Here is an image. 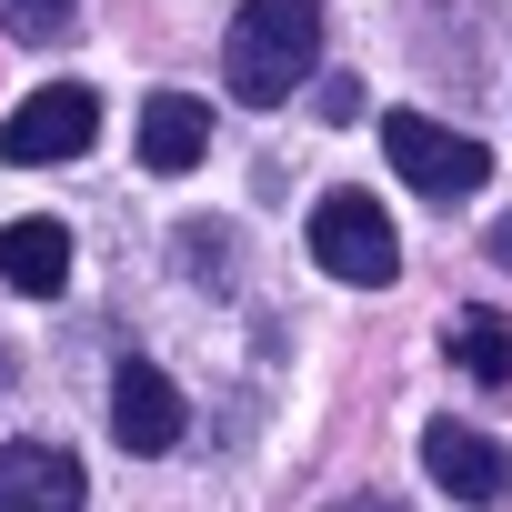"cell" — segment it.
I'll return each mask as SVG.
<instances>
[{
    "instance_id": "obj_3",
    "label": "cell",
    "mask_w": 512,
    "mask_h": 512,
    "mask_svg": "<svg viewBox=\"0 0 512 512\" xmlns=\"http://www.w3.org/2000/svg\"><path fill=\"white\" fill-rule=\"evenodd\" d=\"M312 262L332 282H362V292H382L402 272V241H392V221H382L372 191H322L312 201Z\"/></svg>"
},
{
    "instance_id": "obj_10",
    "label": "cell",
    "mask_w": 512,
    "mask_h": 512,
    "mask_svg": "<svg viewBox=\"0 0 512 512\" xmlns=\"http://www.w3.org/2000/svg\"><path fill=\"white\" fill-rule=\"evenodd\" d=\"M442 352H452L472 382H512V312H452Z\"/></svg>"
},
{
    "instance_id": "obj_9",
    "label": "cell",
    "mask_w": 512,
    "mask_h": 512,
    "mask_svg": "<svg viewBox=\"0 0 512 512\" xmlns=\"http://www.w3.org/2000/svg\"><path fill=\"white\" fill-rule=\"evenodd\" d=\"M91 482H81V462L61 452V442H11L0 452V512H21V502H41V512H61V502H81Z\"/></svg>"
},
{
    "instance_id": "obj_5",
    "label": "cell",
    "mask_w": 512,
    "mask_h": 512,
    "mask_svg": "<svg viewBox=\"0 0 512 512\" xmlns=\"http://www.w3.org/2000/svg\"><path fill=\"white\" fill-rule=\"evenodd\" d=\"M111 432H121V452H141V462L181 452L191 412H181V392H171L161 362H121V372H111Z\"/></svg>"
},
{
    "instance_id": "obj_4",
    "label": "cell",
    "mask_w": 512,
    "mask_h": 512,
    "mask_svg": "<svg viewBox=\"0 0 512 512\" xmlns=\"http://www.w3.org/2000/svg\"><path fill=\"white\" fill-rule=\"evenodd\" d=\"M101 141V101L81 91V81H51V91H31L11 121H0V161H21V171H41V161H81Z\"/></svg>"
},
{
    "instance_id": "obj_11",
    "label": "cell",
    "mask_w": 512,
    "mask_h": 512,
    "mask_svg": "<svg viewBox=\"0 0 512 512\" xmlns=\"http://www.w3.org/2000/svg\"><path fill=\"white\" fill-rule=\"evenodd\" d=\"M71 11H81V0H0V31H11V41H51Z\"/></svg>"
},
{
    "instance_id": "obj_8",
    "label": "cell",
    "mask_w": 512,
    "mask_h": 512,
    "mask_svg": "<svg viewBox=\"0 0 512 512\" xmlns=\"http://www.w3.org/2000/svg\"><path fill=\"white\" fill-rule=\"evenodd\" d=\"M0 282H11V292H31V302H51V292L71 282V231H61L51 211L11 221V231H0Z\"/></svg>"
},
{
    "instance_id": "obj_1",
    "label": "cell",
    "mask_w": 512,
    "mask_h": 512,
    "mask_svg": "<svg viewBox=\"0 0 512 512\" xmlns=\"http://www.w3.org/2000/svg\"><path fill=\"white\" fill-rule=\"evenodd\" d=\"M312 71H322V0H241V21H231V41H221L231 101L272 111V101H292Z\"/></svg>"
},
{
    "instance_id": "obj_6",
    "label": "cell",
    "mask_w": 512,
    "mask_h": 512,
    "mask_svg": "<svg viewBox=\"0 0 512 512\" xmlns=\"http://www.w3.org/2000/svg\"><path fill=\"white\" fill-rule=\"evenodd\" d=\"M422 472H432L452 502H502V492H512V452H502L492 432H472V422H432V432H422Z\"/></svg>"
},
{
    "instance_id": "obj_7",
    "label": "cell",
    "mask_w": 512,
    "mask_h": 512,
    "mask_svg": "<svg viewBox=\"0 0 512 512\" xmlns=\"http://www.w3.org/2000/svg\"><path fill=\"white\" fill-rule=\"evenodd\" d=\"M201 151H211V101L151 91V101H141V161H151L161 181H181V171H201Z\"/></svg>"
},
{
    "instance_id": "obj_2",
    "label": "cell",
    "mask_w": 512,
    "mask_h": 512,
    "mask_svg": "<svg viewBox=\"0 0 512 512\" xmlns=\"http://www.w3.org/2000/svg\"><path fill=\"white\" fill-rule=\"evenodd\" d=\"M382 151H392V171H402L412 191H432V201H462V191L492 181V151H482L472 131L432 121V111H382Z\"/></svg>"
},
{
    "instance_id": "obj_12",
    "label": "cell",
    "mask_w": 512,
    "mask_h": 512,
    "mask_svg": "<svg viewBox=\"0 0 512 512\" xmlns=\"http://www.w3.org/2000/svg\"><path fill=\"white\" fill-rule=\"evenodd\" d=\"M482 251H492V262H502V272H512V211H502V221H492V231H482Z\"/></svg>"
},
{
    "instance_id": "obj_13",
    "label": "cell",
    "mask_w": 512,
    "mask_h": 512,
    "mask_svg": "<svg viewBox=\"0 0 512 512\" xmlns=\"http://www.w3.org/2000/svg\"><path fill=\"white\" fill-rule=\"evenodd\" d=\"M0 382H11V352H0Z\"/></svg>"
}]
</instances>
